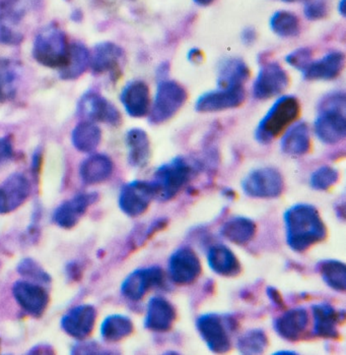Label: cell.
<instances>
[{"mask_svg": "<svg viewBox=\"0 0 346 355\" xmlns=\"http://www.w3.org/2000/svg\"><path fill=\"white\" fill-rule=\"evenodd\" d=\"M69 45L64 32L51 24L46 26L37 35L33 44L34 60L43 67L60 69L69 58Z\"/></svg>", "mask_w": 346, "mask_h": 355, "instance_id": "2", "label": "cell"}, {"mask_svg": "<svg viewBox=\"0 0 346 355\" xmlns=\"http://www.w3.org/2000/svg\"><path fill=\"white\" fill-rule=\"evenodd\" d=\"M102 139V130L93 121H82L73 128L71 141L73 147L82 153H91L99 147Z\"/></svg>", "mask_w": 346, "mask_h": 355, "instance_id": "31", "label": "cell"}, {"mask_svg": "<svg viewBox=\"0 0 346 355\" xmlns=\"http://www.w3.org/2000/svg\"><path fill=\"white\" fill-rule=\"evenodd\" d=\"M268 295L271 296V300H273L274 302H276V304H280V306H282V298H280V294H278V293H276L275 289H269Z\"/></svg>", "mask_w": 346, "mask_h": 355, "instance_id": "49", "label": "cell"}, {"mask_svg": "<svg viewBox=\"0 0 346 355\" xmlns=\"http://www.w3.org/2000/svg\"><path fill=\"white\" fill-rule=\"evenodd\" d=\"M272 31L282 38H293L301 32L299 17L287 10L274 12L271 19Z\"/></svg>", "mask_w": 346, "mask_h": 355, "instance_id": "35", "label": "cell"}, {"mask_svg": "<svg viewBox=\"0 0 346 355\" xmlns=\"http://www.w3.org/2000/svg\"><path fill=\"white\" fill-rule=\"evenodd\" d=\"M338 12L343 17H345V0H340L338 3Z\"/></svg>", "mask_w": 346, "mask_h": 355, "instance_id": "51", "label": "cell"}, {"mask_svg": "<svg viewBox=\"0 0 346 355\" xmlns=\"http://www.w3.org/2000/svg\"><path fill=\"white\" fill-rule=\"evenodd\" d=\"M12 295L17 304L33 318L42 317L49 304V294L44 287L29 281H17L12 286Z\"/></svg>", "mask_w": 346, "mask_h": 355, "instance_id": "9", "label": "cell"}, {"mask_svg": "<svg viewBox=\"0 0 346 355\" xmlns=\"http://www.w3.org/2000/svg\"><path fill=\"white\" fill-rule=\"evenodd\" d=\"M14 157V147L8 137L0 138V168Z\"/></svg>", "mask_w": 346, "mask_h": 355, "instance_id": "43", "label": "cell"}, {"mask_svg": "<svg viewBox=\"0 0 346 355\" xmlns=\"http://www.w3.org/2000/svg\"><path fill=\"white\" fill-rule=\"evenodd\" d=\"M249 76V67L241 58H228L219 65L217 88L244 86Z\"/></svg>", "mask_w": 346, "mask_h": 355, "instance_id": "30", "label": "cell"}, {"mask_svg": "<svg viewBox=\"0 0 346 355\" xmlns=\"http://www.w3.org/2000/svg\"><path fill=\"white\" fill-rule=\"evenodd\" d=\"M208 263L215 273L225 277L238 275L241 265L234 252L225 245H215L208 254Z\"/></svg>", "mask_w": 346, "mask_h": 355, "instance_id": "28", "label": "cell"}, {"mask_svg": "<svg viewBox=\"0 0 346 355\" xmlns=\"http://www.w3.org/2000/svg\"><path fill=\"white\" fill-rule=\"evenodd\" d=\"M120 100L126 112L131 117L145 116L151 109L149 88L143 80H132L122 90Z\"/></svg>", "mask_w": 346, "mask_h": 355, "instance_id": "19", "label": "cell"}, {"mask_svg": "<svg viewBox=\"0 0 346 355\" xmlns=\"http://www.w3.org/2000/svg\"><path fill=\"white\" fill-rule=\"evenodd\" d=\"M345 55L340 51H332L321 60L310 63L304 77L307 80H330L338 77L345 67Z\"/></svg>", "mask_w": 346, "mask_h": 355, "instance_id": "22", "label": "cell"}, {"mask_svg": "<svg viewBox=\"0 0 346 355\" xmlns=\"http://www.w3.org/2000/svg\"><path fill=\"white\" fill-rule=\"evenodd\" d=\"M256 232V225L252 220L235 217L228 220L221 227V233L225 239L236 245L249 243Z\"/></svg>", "mask_w": 346, "mask_h": 355, "instance_id": "32", "label": "cell"}, {"mask_svg": "<svg viewBox=\"0 0 346 355\" xmlns=\"http://www.w3.org/2000/svg\"><path fill=\"white\" fill-rule=\"evenodd\" d=\"M17 270L19 275L29 278L30 280L37 281L41 285L49 284L51 282V276L44 271V269L38 263L35 262L32 259L21 260L19 265H17Z\"/></svg>", "mask_w": 346, "mask_h": 355, "instance_id": "38", "label": "cell"}, {"mask_svg": "<svg viewBox=\"0 0 346 355\" xmlns=\"http://www.w3.org/2000/svg\"><path fill=\"white\" fill-rule=\"evenodd\" d=\"M78 114L90 119V121L118 125L121 123V115L116 106L101 94L90 90L84 93L78 102Z\"/></svg>", "mask_w": 346, "mask_h": 355, "instance_id": "7", "label": "cell"}, {"mask_svg": "<svg viewBox=\"0 0 346 355\" xmlns=\"http://www.w3.org/2000/svg\"><path fill=\"white\" fill-rule=\"evenodd\" d=\"M91 54L82 43L69 45V58L64 67L60 69L62 80H73L82 77L90 67Z\"/></svg>", "mask_w": 346, "mask_h": 355, "instance_id": "27", "label": "cell"}, {"mask_svg": "<svg viewBox=\"0 0 346 355\" xmlns=\"http://www.w3.org/2000/svg\"><path fill=\"white\" fill-rule=\"evenodd\" d=\"M286 60V62L293 69L304 73L307 67L312 62V51L309 48H299L289 53Z\"/></svg>", "mask_w": 346, "mask_h": 355, "instance_id": "40", "label": "cell"}, {"mask_svg": "<svg viewBox=\"0 0 346 355\" xmlns=\"http://www.w3.org/2000/svg\"><path fill=\"white\" fill-rule=\"evenodd\" d=\"M97 319V309L91 304H80L69 309L62 319L61 328L73 338L82 340L93 332Z\"/></svg>", "mask_w": 346, "mask_h": 355, "instance_id": "16", "label": "cell"}, {"mask_svg": "<svg viewBox=\"0 0 346 355\" xmlns=\"http://www.w3.org/2000/svg\"><path fill=\"white\" fill-rule=\"evenodd\" d=\"M0 346H1V340H0Z\"/></svg>", "mask_w": 346, "mask_h": 355, "instance_id": "53", "label": "cell"}, {"mask_svg": "<svg viewBox=\"0 0 346 355\" xmlns=\"http://www.w3.org/2000/svg\"><path fill=\"white\" fill-rule=\"evenodd\" d=\"M345 94L343 92H335L328 94L322 99L319 104L320 110L325 109H337V110L345 111Z\"/></svg>", "mask_w": 346, "mask_h": 355, "instance_id": "42", "label": "cell"}, {"mask_svg": "<svg viewBox=\"0 0 346 355\" xmlns=\"http://www.w3.org/2000/svg\"><path fill=\"white\" fill-rule=\"evenodd\" d=\"M284 222L287 245L297 252H304L323 241L327 234L319 212L312 205L298 204L291 207L284 214Z\"/></svg>", "mask_w": 346, "mask_h": 355, "instance_id": "1", "label": "cell"}, {"mask_svg": "<svg viewBox=\"0 0 346 355\" xmlns=\"http://www.w3.org/2000/svg\"><path fill=\"white\" fill-rule=\"evenodd\" d=\"M304 16L310 21H318L327 16L328 8L325 0H308L304 8Z\"/></svg>", "mask_w": 346, "mask_h": 355, "instance_id": "41", "label": "cell"}, {"mask_svg": "<svg viewBox=\"0 0 346 355\" xmlns=\"http://www.w3.org/2000/svg\"><path fill=\"white\" fill-rule=\"evenodd\" d=\"M282 2H287V3H293V2H300V1H308V0H280Z\"/></svg>", "mask_w": 346, "mask_h": 355, "instance_id": "52", "label": "cell"}, {"mask_svg": "<svg viewBox=\"0 0 346 355\" xmlns=\"http://www.w3.org/2000/svg\"><path fill=\"white\" fill-rule=\"evenodd\" d=\"M268 340L261 330H251L240 337L238 342L239 352L244 354H259L267 347Z\"/></svg>", "mask_w": 346, "mask_h": 355, "instance_id": "37", "label": "cell"}, {"mask_svg": "<svg viewBox=\"0 0 346 355\" xmlns=\"http://www.w3.org/2000/svg\"><path fill=\"white\" fill-rule=\"evenodd\" d=\"M197 6H210L212 2H215V0H193Z\"/></svg>", "mask_w": 346, "mask_h": 355, "instance_id": "50", "label": "cell"}, {"mask_svg": "<svg viewBox=\"0 0 346 355\" xmlns=\"http://www.w3.org/2000/svg\"><path fill=\"white\" fill-rule=\"evenodd\" d=\"M164 281V273L158 267L145 268L132 272L122 283L121 293L132 302L140 300L147 291L161 286Z\"/></svg>", "mask_w": 346, "mask_h": 355, "instance_id": "11", "label": "cell"}, {"mask_svg": "<svg viewBox=\"0 0 346 355\" xmlns=\"http://www.w3.org/2000/svg\"><path fill=\"white\" fill-rule=\"evenodd\" d=\"M187 99V92L175 80H160L154 102L149 109L151 123L160 124L171 119Z\"/></svg>", "mask_w": 346, "mask_h": 355, "instance_id": "5", "label": "cell"}, {"mask_svg": "<svg viewBox=\"0 0 346 355\" xmlns=\"http://www.w3.org/2000/svg\"><path fill=\"white\" fill-rule=\"evenodd\" d=\"M299 113V100L295 96H282L276 100L257 126V141L261 144L271 143L298 119Z\"/></svg>", "mask_w": 346, "mask_h": 355, "instance_id": "3", "label": "cell"}, {"mask_svg": "<svg viewBox=\"0 0 346 355\" xmlns=\"http://www.w3.org/2000/svg\"><path fill=\"white\" fill-rule=\"evenodd\" d=\"M196 326L200 336L211 352L223 354L230 349V337L226 331L225 321L219 315L213 313L201 315L198 318Z\"/></svg>", "mask_w": 346, "mask_h": 355, "instance_id": "17", "label": "cell"}, {"mask_svg": "<svg viewBox=\"0 0 346 355\" xmlns=\"http://www.w3.org/2000/svg\"><path fill=\"white\" fill-rule=\"evenodd\" d=\"M257 34L253 28H247L242 32V40L245 44L251 45L255 42Z\"/></svg>", "mask_w": 346, "mask_h": 355, "instance_id": "45", "label": "cell"}, {"mask_svg": "<svg viewBox=\"0 0 346 355\" xmlns=\"http://www.w3.org/2000/svg\"><path fill=\"white\" fill-rule=\"evenodd\" d=\"M100 346L93 342H80L76 344L73 349V354H101Z\"/></svg>", "mask_w": 346, "mask_h": 355, "instance_id": "44", "label": "cell"}, {"mask_svg": "<svg viewBox=\"0 0 346 355\" xmlns=\"http://www.w3.org/2000/svg\"><path fill=\"white\" fill-rule=\"evenodd\" d=\"M201 273V263L197 254L189 248L176 250L169 261V275L176 284L194 282Z\"/></svg>", "mask_w": 346, "mask_h": 355, "instance_id": "14", "label": "cell"}, {"mask_svg": "<svg viewBox=\"0 0 346 355\" xmlns=\"http://www.w3.org/2000/svg\"><path fill=\"white\" fill-rule=\"evenodd\" d=\"M345 111L337 109L320 110L314 123L315 134L322 143L334 145L346 136Z\"/></svg>", "mask_w": 346, "mask_h": 355, "instance_id": "18", "label": "cell"}, {"mask_svg": "<svg viewBox=\"0 0 346 355\" xmlns=\"http://www.w3.org/2000/svg\"><path fill=\"white\" fill-rule=\"evenodd\" d=\"M280 148L284 154L291 156H302L308 153L311 148L308 124L304 121L293 124L282 137Z\"/></svg>", "mask_w": 346, "mask_h": 355, "instance_id": "26", "label": "cell"}, {"mask_svg": "<svg viewBox=\"0 0 346 355\" xmlns=\"http://www.w3.org/2000/svg\"><path fill=\"white\" fill-rule=\"evenodd\" d=\"M289 76L282 65L269 62L259 71L253 85V96L258 100H266L284 92L289 86Z\"/></svg>", "mask_w": 346, "mask_h": 355, "instance_id": "10", "label": "cell"}, {"mask_svg": "<svg viewBox=\"0 0 346 355\" xmlns=\"http://www.w3.org/2000/svg\"><path fill=\"white\" fill-rule=\"evenodd\" d=\"M320 273L328 286L345 293L346 289V267L339 261L328 260L320 263Z\"/></svg>", "mask_w": 346, "mask_h": 355, "instance_id": "36", "label": "cell"}, {"mask_svg": "<svg viewBox=\"0 0 346 355\" xmlns=\"http://www.w3.org/2000/svg\"><path fill=\"white\" fill-rule=\"evenodd\" d=\"M194 172V166L181 157L158 167L151 182L154 198L161 201L173 199L190 182Z\"/></svg>", "mask_w": 346, "mask_h": 355, "instance_id": "4", "label": "cell"}, {"mask_svg": "<svg viewBox=\"0 0 346 355\" xmlns=\"http://www.w3.org/2000/svg\"><path fill=\"white\" fill-rule=\"evenodd\" d=\"M134 332V323L122 315L107 317L101 324V336L107 342H118Z\"/></svg>", "mask_w": 346, "mask_h": 355, "instance_id": "34", "label": "cell"}, {"mask_svg": "<svg viewBox=\"0 0 346 355\" xmlns=\"http://www.w3.org/2000/svg\"><path fill=\"white\" fill-rule=\"evenodd\" d=\"M19 69L17 62L0 58V102L12 101L17 92Z\"/></svg>", "mask_w": 346, "mask_h": 355, "instance_id": "33", "label": "cell"}, {"mask_svg": "<svg viewBox=\"0 0 346 355\" xmlns=\"http://www.w3.org/2000/svg\"><path fill=\"white\" fill-rule=\"evenodd\" d=\"M176 311L171 302L162 296H154L147 304L145 326L154 332H166L173 326Z\"/></svg>", "mask_w": 346, "mask_h": 355, "instance_id": "20", "label": "cell"}, {"mask_svg": "<svg viewBox=\"0 0 346 355\" xmlns=\"http://www.w3.org/2000/svg\"><path fill=\"white\" fill-rule=\"evenodd\" d=\"M244 86L217 88L203 94L196 101V110L199 112H219L239 107L245 100Z\"/></svg>", "mask_w": 346, "mask_h": 355, "instance_id": "12", "label": "cell"}, {"mask_svg": "<svg viewBox=\"0 0 346 355\" xmlns=\"http://www.w3.org/2000/svg\"><path fill=\"white\" fill-rule=\"evenodd\" d=\"M152 199L154 191L151 182L134 180L122 187L119 207L124 214L137 217L147 211Z\"/></svg>", "mask_w": 346, "mask_h": 355, "instance_id": "8", "label": "cell"}, {"mask_svg": "<svg viewBox=\"0 0 346 355\" xmlns=\"http://www.w3.org/2000/svg\"><path fill=\"white\" fill-rule=\"evenodd\" d=\"M308 323L309 317L306 309H293L276 320L274 328L282 338L289 341H295L304 334Z\"/></svg>", "mask_w": 346, "mask_h": 355, "instance_id": "24", "label": "cell"}, {"mask_svg": "<svg viewBox=\"0 0 346 355\" xmlns=\"http://www.w3.org/2000/svg\"><path fill=\"white\" fill-rule=\"evenodd\" d=\"M284 187L282 173L272 167L253 170L242 182V187L246 195L261 199L280 197Z\"/></svg>", "mask_w": 346, "mask_h": 355, "instance_id": "6", "label": "cell"}, {"mask_svg": "<svg viewBox=\"0 0 346 355\" xmlns=\"http://www.w3.org/2000/svg\"><path fill=\"white\" fill-rule=\"evenodd\" d=\"M98 197H99L98 193L93 191L82 193L62 202L54 211L53 218H52L54 223L64 230L75 227L91 205L97 202Z\"/></svg>", "mask_w": 346, "mask_h": 355, "instance_id": "15", "label": "cell"}, {"mask_svg": "<svg viewBox=\"0 0 346 355\" xmlns=\"http://www.w3.org/2000/svg\"><path fill=\"white\" fill-rule=\"evenodd\" d=\"M169 73V64L163 63L158 69V78L160 80H167V76Z\"/></svg>", "mask_w": 346, "mask_h": 355, "instance_id": "47", "label": "cell"}, {"mask_svg": "<svg viewBox=\"0 0 346 355\" xmlns=\"http://www.w3.org/2000/svg\"><path fill=\"white\" fill-rule=\"evenodd\" d=\"M41 166V153L40 152L36 151L33 155L32 159V169L33 172H37L40 169Z\"/></svg>", "mask_w": 346, "mask_h": 355, "instance_id": "46", "label": "cell"}, {"mask_svg": "<svg viewBox=\"0 0 346 355\" xmlns=\"http://www.w3.org/2000/svg\"><path fill=\"white\" fill-rule=\"evenodd\" d=\"M113 168L112 160L107 155H91L80 164V180L84 184L91 186L101 184L112 175Z\"/></svg>", "mask_w": 346, "mask_h": 355, "instance_id": "23", "label": "cell"}, {"mask_svg": "<svg viewBox=\"0 0 346 355\" xmlns=\"http://www.w3.org/2000/svg\"><path fill=\"white\" fill-rule=\"evenodd\" d=\"M124 51L119 45L112 42H102L95 45L91 55L90 67L95 75L114 73L120 67Z\"/></svg>", "mask_w": 346, "mask_h": 355, "instance_id": "21", "label": "cell"}, {"mask_svg": "<svg viewBox=\"0 0 346 355\" xmlns=\"http://www.w3.org/2000/svg\"><path fill=\"white\" fill-rule=\"evenodd\" d=\"M30 193V180L23 173L10 174L0 184V214H8L27 201Z\"/></svg>", "mask_w": 346, "mask_h": 355, "instance_id": "13", "label": "cell"}, {"mask_svg": "<svg viewBox=\"0 0 346 355\" xmlns=\"http://www.w3.org/2000/svg\"><path fill=\"white\" fill-rule=\"evenodd\" d=\"M128 162L136 168L147 166L151 158V143L147 132L140 128H132L126 134Z\"/></svg>", "mask_w": 346, "mask_h": 355, "instance_id": "25", "label": "cell"}, {"mask_svg": "<svg viewBox=\"0 0 346 355\" xmlns=\"http://www.w3.org/2000/svg\"><path fill=\"white\" fill-rule=\"evenodd\" d=\"M188 58L190 62H200L202 60L201 52L194 48V49L190 50V52H189Z\"/></svg>", "mask_w": 346, "mask_h": 355, "instance_id": "48", "label": "cell"}, {"mask_svg": "<svg viewBox=\"0 0 346 355\" xmlns=\"http://www.w3.org/2000/svg\"><path fill=\"white\" fill-rule=\"evenodd\" d=\"M338 178V172L333 167H320L311 175L310 184L317 191H326L336 184Z\"/></svg>", "mask_w": 346, "mask_h": 355, "instance_id": "39", "label": "cell"}, {"mask_svg": "<svg viewBox=\"0 0 346 355\" xmlns=\"http://www.w3.org/2000/svg\"><path fill=\"white\" fill-rule=\"evenodd\" d=\"M314 315V333L323 338H336L340 315L330 304H319L313 306Z\"/></svg>", "mask_w": 346, "mask_h": 355, "instance_id": "29", "label": "cell"}]
</instances>
